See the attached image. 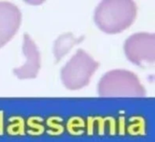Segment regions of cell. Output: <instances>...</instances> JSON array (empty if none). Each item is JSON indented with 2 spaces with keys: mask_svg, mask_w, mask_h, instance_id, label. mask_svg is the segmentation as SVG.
<instances>
[{
  "mask_svg": "<svg viewBox=\"0 0 155 142\" xmlns=\"http://www.w3.org/2000/svg\"><path fill=\"white\" fill-rule=\"evenodd\" d=\"M105 118V127L108 128L109 135L114 136L116 135V120L114 117L108 116Z\"/></svg>",
  "mask_w": 155,
  "mask_h": 142,
  "instance_id": "15",
  "label": "cell"
},
{
  "mask_svg": "<svg viewBox=\"0 0 155 142\" xmlns=\"http://www.w3.org/2000/svg\"><path fill=\"white\" fill-rule=\"evenodd\" d=\"M126 132L132 136H143L146 133V122L142 116H132L126 126Z\"/></svg>",
  "mask_w": 155,
  "mask_h": 142,
  "instance_id": "9",
  "label": "cell"
},
{
  "mask_svg": "<svg viewBox=\"0 0 155 142\" xmlns=\"http://www.w3.org/2000/svg\"><path fill=\"white\" fill-rule=\"evenodd\" d=\"M98 93L102 97H144L146 91L135 73L114 70L101 78Z\"/></svg>",
  "mask_w": 155,
  "mask_h": 142,
  "instance_id": "2",
  "label": "cell"
},
{
  "mask_svg": "<svg viewBox=\"0 0 155 142\" xmlns=\"http://www.w3.org/2000/svg\"><path fill=\"white\" fill-rule=\"evenodd\" d=\"M85 127V121L82 117L74 116L66 121L64 129H66L68 133L73 136H81L84 133Z\"/></svg>",
  "mask_w": 155,
  "mask_h": 142,
  "instance_id": "12",
  "label": "cell"
},
{
  "mask_svg": "<svg viewBox=\"0 0 155 142\" xmlns=\"http://www.w3.org/2000/svg\"><path fill=\"white\" fill-rule=\"evenodd\" d=\"M6 132L11 136H24L25 134V122L21 116H12L7 120Z\"/></svg>",
  "mask_w": 155,
  "mask_h": 142,
  "instance_id": "10",
  "label": "cell"
},
{
  "mask_svg": "<svg viewBox=\"0 0 155 142\" xmlns=\"http://www.w3.org/2000/svg\"><path fill=\"white\" fill-rule=\"evenodd\" d=\"M116 134L121 136L126 134V119L124 116H120L116 120Z\"/></svg>",
  "mask_w": 155,
  "mask_h": 142,
  "instance_id": "14",
  "label": "cell"
},
{
  "mask_svg": "<svg viewBox=\"0 0 155 142\" xmlns=\"http://www.w3.org/2000/svg\"><path fill=\"white\" fill-rule=\"evenodd\" d=\"M83 40L84 37L81 36L77 38L72 33H65L60 35L54 42V53L56 62H59L65 54H67L70 52V50L74 45L81 43Z\"/></svg>",
  "mask_w": 155,
  "mask_h": 142,
  "instance_id": "7",
  "label": "cell"
},
{
  "mask_svg": "<svg viewBox=\"0 0 155 142\" xmlns=\"http://www.w3.org/2000/svg\"><path fill=\"white\" fill-rule=\"evenodd\" d=\"M137 15L134 1H103L94 11L96 25L106 34H118L133 24Z\"/></svg>",
  "mask_w": 155,
  "mask_h": 142,
  "instance_id": "1",
  "label": "cell"
},
{
  "mask_svg": "<svg viewBox=\"0 0 155 142\" xmlns=\"http://www.w3.org/2000/svg\"><path fill=\"white\" fill-rule=\"evenodd\" d=\"M22 50L26 61L22 66L14 69L13 73L19 79H34L40 70L41 56L35 43L27 34L24 35Z\"/></svg>",
  "mask_w": 155,
  "mask_h": 142,
  "instance_id": "6",
  "label": "cell"
},
{
  "mask_svg": "<svg viewBox=\"0 0 155 142\" xmlns=\"http://www.w3.org/2000/svg\"><path fill=\"white\" fill-rule=\"evenodd\" d=\"M22 22L19 8L9 2H0V48L16 34Z\"/></svg>",
  "mask_w": 155,
  "mask_h": 142,
  "instance_id": "5",
  "label": "cell"
},
{
  "mask_svg": "<svg viewBox=\"0 0 155 142\" xmlns=\"http://www.w3.org/2000/svg\"><path fill=\"white\" fill-rule=\"evenodd\" d=\"M63 121L64 120L60 116L48 117L45 121V124L47 127L46 133L51 136H59L63 134L65 130Z\"/></svg>",
  "mask_w": 155,
  "mask_h": 142,
  "instance_id": "13",
  "label": "cell"
},
{
  "mask_svg": "<svg viewBox=\"0 0 155 142\" xmlns=\"http://www.w3.org/2000/svg\"><path fill=\"white\" fill-rule=\"evenodd\" d=\"M5 132V112L0 110V136L4 135Z\"/></svg>",
  "mask_w": 155,
  "mask_h": 142,
  "instance_id": "16",
  "label": "cell"
},
{
  "mask_svg": "<svg viewBox=\"0 0 155 142\" xmlns=\"http://www.w3.org/2000/svg\"><path fill=\"white\" fill-rule=\"evenodd\" d=\"M44 119L40 116H31L26 121L25 125L27 127L26 133L31 136H40L45 131V127L44 125Z\"/></svg>",
  "mask_w": 155,
  "mask_h": 142,
  "instance_id": "11",
  "label": "cell"
},
{
  "mask_svg": "<svg viewBox=\"0 0 155 142\" xmlns=\"http://www.w3.org/2000/svg\"><path fill=\"white\" fill-rule=\"evenodd\" d=\"M124 49L128 60L134 64L153 63L155 61L154 34H134L125 41Z\"/></svg>",
  "mask_w": 155,
  "mask_h": 142,
  "instance_id": "4",
  "label": "cell"
},
{
  "mask_svg": "<svg viewBox=\"0 0 155 142\" xmlns=\"http://www.w3.org/2000/svg\"><path fill=\"white\" fill-rule=\"evenodd\" d=\"M98 68L99 63L84 50L78 49L62 69L61 79L68 90H80L89 84L91 78Z\"/></svg>",
  "mask_w": 155,
  "mask_h": 142,
  "instance_id": "3",
  "label": "cell"
},
{
  "mask_svg": "<svg viewBox=\"0 0 155 142\" xmlns=\"http://www.w3.org/2000/svg\"><path fill=\"white\" fill-rule=\"evenodd\" d=\"M86 132L89 136H93L94 133L99 135H104L105 127V118L101 116H90L87 118L86 121Z\"/></svg>",
  "mask_w": 155,
  "mask_h": 142,
  "instance_id": "8",
  "label": "cell"
}]
</instances>
